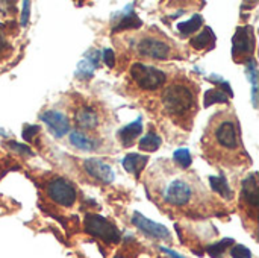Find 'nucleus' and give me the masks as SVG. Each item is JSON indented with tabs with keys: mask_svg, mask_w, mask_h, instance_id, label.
Here are the masks:
<instances>
[{
	"mask_svg": "<svg viewBox=\"0 0 259 258\" xmlns=\"http://www.w3.org/2000/svg\"><path fill=\"white\" fill-rule=\"evenodd\" d=\"M229 246H234V240H232V239L220 240V242H217L215 245H211V246L208 248V254L212 258H220L225 254V251H226Z\"/></svg>",
	"mask_w": 259,
	"mask_h": 258,
	"instance_id": "nucleus-25",
	"label": "nucleus"
},
{
	"mask_svg": "<svg viewBox=\"0 0 259 258\" xmlns=\"http://www.w3.org/2000/svg\"><path fill=\"white\" fill-rule=\"evenodd\" d=\"M70 143L80 149V151H96L99 146H100V140L93 134V132H85V131H80V129H74L71 134H70Z\"/></svg>",
	"mask_w": 259,
	"mask_h": 258,
	"instance_id": "nucleus-15",
	"label": "nucleus"
},
{
	"mask_svg": "<svg viewBox=\"0 0 259 258\" xmlns=\"http://www.w3.org/2000/svg\"><path fill=\"white\" fill-rule=\"evenodd\" d=\"M161 143H162V141H161V137H159V135H156L155 132H149L147 135H144V137L140 140L138 148H140L141 151H144V152H155V151L159 149Z\"/></svg>",
	"mask_w": 259,
	"mask_h": 258,
	"instance_id": "nucleus-22",
	"label": "nucleus"
},
{
	"mask_svg": "<svg viewBox=\"0 0 259 258\" xmlns=\"http://www.w3.org/2000/svg\"><path fill=\"white\" fill-rule=\"evenodd\" d=\"M131 78L135 85L141 90L153 91L165 84V73L156 67L146 65L143 62H135L131 67Z\"/></svg>",
	"mask_w": 259,
	"mask_h": 258,
	"instance_id": "nucleus-5",
	"label": "nucleus"
},
{
	"mask_svg": "<svg viewBox=\"0 0 259 258\" xmlns=\"http://www.w3.org/2000/svg\"><path fill=\"white\" fill-rule=\"evenodd\" d=\"M83 169L87 170V173L90 176H93L94 179L103 182V184H111L115 179V172L112 170V167L99 160V158H91V160H85L83 161Z\"/></svg>",
	"mask_w": 259,
	"mask_h": 258,
	"instance_id": "nucleus-11",
	"label": "nucleus"
},
{
	"mask_svg": "<svg viewBox=\"0 0 259 258\" xmlns=\"http://www.w3.org/2000/svg\"><path fill=\"white\" fill-rule=\"evenodd\" d=\"M102 59L105 61V64L108 65V67H114L115 65V56H114V50H111V49H105L103 50V53H102Z\"/></svg>",
	"mask_w": 259,
	"mask_h": 258,
	"instance_id": "nucleus-29",
	"label": "nucleus"
},
{
	"mask_svg": "<svg viewBox=\"0 0 259 258\" xmlns=\"http://www.w3.org/2000/svg\"><path fill=\"white\" fill-rule=\"evenodd\" d=\"M231 257L232 258H252V252L249 248L243 245H234L231 249Z\"/></svg>",
	"mask_w": 259,
	"mask_h": 258,
	"instance_id": "nucleus-26",
	"label": "nucleus"
},
{
	"mask_svg": "<svg viewBox=\"0 0 259 258\" xmlns=\"http://www.w3.org/2000/svg\"><path fill=\"white\" fill-rule=\"evenodd\" d=\"M85 230L88 234L102 239L106 243H118L120 231L100 214H88L85 217Z\"/></svg>",
	"mask_w": 259,
	"mask_h": 258,
	"instance_id": "nucleus-8",
	"label": "nucleus"
},
{
	"mask_svg": "<svg viewBox=\"0 0 259 258\" xmlns=\"http://www.w3.org/2000/svg\"><path fill=\"white\" fill-rule=\"evenodd\" d=\"M132 224L149 237H153V239H158V240H170L171 239L170 231L164 225H159V224H156L153 220H149L141 213H135L132 216Z\"/></svg>",
	"mask_w": 259,
	"mask_h": 258,
	"instance_id": "nucleus-9",
	"label": "nucleus"
},
{
	"mask_svg": "<svg viewBox=\"0 0 259 258\" xmlns=\"http://www.w3.org/2000/svg\"><path fill=\"white\" fill-rule=\"evenodd\" d=\"M46 193L52 202L65 208L73 207L77 198L76 189L71 186V182L61 176H55L46 184Z\"/></svg>",
	"mask_w": 259,
	"mask_h": 258,
	"instance_id": "nucleus-6",
	"label": "nucleus"
},
{
	"mask_svg": "<svg viewBox=\"0 0 259 258\" xmlns=\"http://www.w3.org/2000/svg\"><path fill=\"white\" fill-rule=\"evenodd\" d=\"M255 52V32L252 26H240L232 38V56L237 62L252 59Z\"/></svg>",
	"mask_w": 259,
	"mask_h": 258,
	"instance_id": "nucleus-7",
	"label": "nucleus"
},
{
	"mask_svg": "<svg viewBox=\"0 0 259 258\" xmlns=\"http://www.w3.org/2000/svg\"><path fill=\"white\" fill-rule=\"evenodd\" d=\"M214 43H215V35L211 27H205L202 32H199L197 36L191 38V41H190L191 47L196 50H203L205 47H209V46L212 47Z\"/></svg>",
	"mask_w": 259,
	"mask_h": 258,
	"instance_id": "nucleus-18",
	"label": "nucleus"
},
{
	"mask_svg": "<svg viewBox=\"0 0 259 258\" xmlns=\"http://www.w3.org/2000/svg\"><path fill=\"white\" fill-rule=\"evenodd\" d=\"M6 146L12 151V152H17V154H21V155H32V151L29 146L26 144H20L17 141H8Z\"/></svg>",
	"mask_w": 259,
	"mask_h": 258,
	"instance_id": "nucleus-27",
	"label": "nucleus"
},
{
	"mask_svg": "<svg viewBox=\"0 0 259 258\" xmlns=\"http://www.w3.org/2000/svg\"><path fill=\"white\" fill-rule=\"evenodd\" d=\"M6 49H8V41H6L3 32L0 30V56H3L6 53Z\"/></svg>",
	"mask_w": 259,
	"mask_h": 258,
	"instance_id": "nucleus-31",
	"label": "nucleus"
},
{
	"mask_svg": "<svg viewBox=\"0 0 259 258\" xmlns=\"http://www.w3.org/2000/svg\"><path fill=\"white\" fill-rule=\"evenodd\" d=\"M209 184H211V189L215 193H219L223 199H226V201H232L234 199V192L229 187L226 178H223V176H211L209 178Z\"/></svg>",
	"mask_w": 259,
	"mask_h": 258,
	"instance_id": "nucleus-19",
	"label": "nucleus"
},
{
	"mask_svg": "<svg viewBox=\"0 0 259 258\" xmlns=\"http://www.w3.org/2000/svg\"><path fill=\"white\" fill-rule=\"evenodd\" d=\"M147 163H149V157L147 155L127 154L124 157V160H123V167H124L126 172H129V173H132V175H135L138 178Z\"/></svg>",
	"mask_w": 259,
	"mask_h": 258,
	"instance_id": "nucleus-16",
	"label": "nucleus"
},
{
	"mask_svg": "<svg viewBox=\"0 0 259 258\" xmlns=\"http://www.w3.org/2000/svg\"><path fill=\"white\" fill-rule=\"evenodd\" d=\"M241 198L243 204L247 205L249 214L252 216L253 222H256V213H258V181H256V173L249 175L243 181V189H241Z\"/></svg>",
	"mask_w": 259,
	"mask_h": 258,
	"instance_id": "nucleus-10",
	"label": "nucleus"
},
{
	"mask_svg": "<svg viewBox=\"0 0 259 258\" xmlns=\"http://www.w3.org/2000/svg\"><path fill=\"white\" fill-rule=\"evenodd\" d=\"M214 103H229V97L225 94V91L215 88V90H209L205 93V99H203V105L209 106Z\"/></svg>",
	"mask_w": 259,
	"mask_h": 258,
	"instance_id": "nucleus-23",
	"label": "nucleus"
},
{
	"mask_svg": "<svg viewBox=\"0 0 259 258\" xmlns=\"http://www.w3.org/2000/svg\"><path fill=\"white\" fill-rule=\"evenodd\" d=\"M162 113L178 123L193 119L196 113V90L188 79L171 81L161 94Z\"/></svg>",
	"mask_w": 259,
	"mask_h": 258,
	"instance_id": "nucleus-3",
	"label": "nucleus"
},
{
	"mask_svg": "<svg viewBox=\"0 0 259 258\" xmlns=\"http://www.w3.org/2000/svg\"><path fill=\"white\" fill-rule=\"evenodd\" d=\"M97 65H99L97 56H88V58H85V59H82L79 62L77 70H76V76L85 81V79L91 78V75H93V71H94V68Z\"/></svg>",
	"mask_w": 259,
	"mask_h": 258,
	"instance_id": "nucleus-20",
	"label": "nucleus"
},
{
	"mask_svg": "<svg viewBox=\"0 0 259 258\" xmlns=\"http://www.w3.org/2000/svg\"><path fill=\"white\" fill-rule=\"evenodd\" d=\"M112 21H115L112 30L118 32V30H129V29H138L141 26V20L138 18V15L134 12L132 6H127L126 9H123L121 12L115 14L112 17Z\"/></svg>",
	"mask_w": 259,
	"mask_h": 258,
	"instance_id": "nucleus-14",
	"label": "nucleus"
},
{
	"mask_svg": "<svg viewBox=\"0 0 259 258\" xmlns=\"http://www.w3.org/2000/svg\"><path fill=\"white\" fill-rule=\"evenodd\" d=\"M141 132H143V123H141V119H138V120L132 122L131 125L124 126L123 129H120L118 138L124 148H129L135 143V140L138 138V135Z\"/></svg>",
	"mask_w": 259,
	"mask_h": 258,
	"instance_id": "nucleus-17",
	"label": "nucleus"
},
{
	"mask_svg": "<svg viewBox=\"0 0 259 258\" xmlns=\"http://www.w3.org/2000/svg\"><path fill=\"white\" fill-rule=\"evenodd\" d=\"M202 23H203L202 15H194V17H191V18L187 20V21L178 23V30H179L182 35H190V33L197 32L199 27L202 26Z\"/></svg>",
	"mask_w": 259,
	"mask_h": 258,
	"instance_id": "nucleus-21",
	"label": "nucleus"
},
{
	"mask_svg": "<svg viewBox=\"0 0 259 258\" xmlns=\"http://www.w3.org/2000/svg\"><path fill=\"white\" fill-rule=\"evenodd\" d=\"M159 249H161L162 252H165V254H167L168 257H171V258H184V257H182V255H179L178 252H175V251H171V249H168V248H164V246H161Z\"/></svg>",
	"mask_w": 259,
	"mask_h": 258,
	"instance_id": "nucleus-32",
	"label": "nucleus"
},
{
	"mask_svg": "<svg viewBox=\"0 0 259 258\" xmlns=\"http://www.w3.org/2000/svg\"><path fill=\"white\" fill-rule=\"evenodd\" d=\"M30 8V3L29 2H23V14H21V26H26L27 24V20H29V9Z\"/></svg>",
	"mask_w": 259,
	"mask_h": 258,
	"instance_id": "nucleus-30",
	"label": "nucleus"
},
{
	"mask_svg": "<svg viewBox=\"0 0 259 258\" xmlns=\"http://www.w3.org/2000/svg\"><path fill=\"white\" fill-rule=\"evenodd\" d=\"M38 132H39V126H35V125H33V126H26L21 135H23V140H24V141H32L33 137H35Z\"/></svg>",
	"mask_w": 259,
	"mask_h": 258,
	"instance_id": "nucleus-28",
	"label": "nucleus"
},
{
	"mask_svg": "<svg viewBox=\"0 0 259 258\" xmlns=\"http://www.w3.org/2000/svg\"><path fill=\"white\" fill-rule=\"evenodd\" d=\"M205 157L219 166L237 167L247 161L240 123L232 111L217 113L202 138Z\"/></svg>",
	"mask_w": 259,
	"mask_h": 258,
	"instance_id": "nucleus-2",
	"label": "nucleus"
},
{
	"mask_svg": "<svg viewBox=\"0 0 259 258\" xmlns=\"http://www.w3.org/2000/svg\"><path fill=\"white\" fill-rule=\"evenodd\" d=\"M132 50L147 59H168L173 55V46L168 40H165L161 35L147 32L140 33L131 40Z\"/></svg>",
	"mask_w": 259,
	"mask_h": 258,
	"instance_id": "nucleus-4",
	"label": "nucleus"
},
{
	"mask_svg": "<svg viewBox=\"0 0 259 258\" xmlns=\"http://www.w3.org/2000/svg\"><path fill=\"white\" fill-rule=\"evenodd\" d=\"M147 189L149 196L152 195L155 201L176 210H194L212 201L194 175H188L167 161H158L149 170Z\"/></svg>",
	"mask_w": 259,
	"mask_h": 258,
	"instance_id": "nucleus-1",
	"label": "nucleus"
},
{
	"mask_svg": "<svg viewBox=\"0 0 259 258\" xmlns=\"http://www.w3.org/2000/svg\"><path fill=\"white\" fill-rule=\"evenodd\" d=\"M173 161H175L176 167H179V169L185 170V169H188V167L191 166L193 158H191V155H190V151H188V149H178V151L173 154Z\"/></svg>",
	"mask_w": 259,
	"mask_h": 258,
	"instance_id": "nucleus-24",
	"label": "nucleus"
},
{
	"mask_svg": "<svg viewBox=\"0 0 259 258\" xmlns=\"http://www.w3.org/2000/svg\"><path fill=\"white\" fill-rule=\"evenodd\" d=\"M39 119L50 128V131H52L56 137H62V135H65V134L70 131L68 119H67L65 114H62L61 111L49 109V111L42 113Z\"/></svg>",
	"mask_w": 259,
	"mask_h": 258,
	"instance_id": "nucleus-12",
	"label": "nucleus"
},
{
	"mask_svg": "<svg viewBox=\"0 0 259 258\" xmlns=\"http://www.w3.org/2000/svg\"><path fill=\"white\" fill-rule=\"evenodd\" d=\"M74 120H76V125L79 126V129L85 131V132H93L100 125L99 113L91 106L77 108V111L74 113Z\"/></svg>",
	"mask_w": 259,
	"mask_h": 258,
	"instance_id": "nucleus-13",
	"label": "nucleus"
}]
</instances>
